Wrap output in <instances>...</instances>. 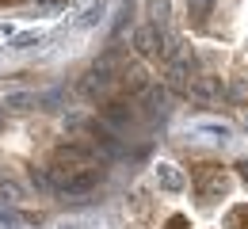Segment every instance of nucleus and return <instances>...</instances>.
<instances>
[{
	"mask_svg": "<svg viewBox=\"0 0 248 229\" xmlns=\"http://www.w3.org/2000/svg\"><path fill=\"white\" fill-rule=\"evenodd\" d=\"M134 50L141 58H156L160 54V31H156V23H141L134 31Z\"/></svg>",
	"mask_w": 248,
	"mask_h": 229,
	"instance_id": "3",
	"label": "nucleus"
},
{
	"mask_svg": "<svg viewBox=\"0 0 248 229\" xmlns=\"http://www.w3.org/2000/svg\"><path fill=\"white\" fill-rule=\"evenodd\" d=\"M237 172H241V180H248V161H241V164H237Z\"/></svg>",
	"mask_w": 248,
	"mask_h": 229,
	"instance_id": "11",
	"label": "nucleus"
},
{
	"mask_svg": "<svg viewBox=\"0 0 248 229\" xmlns=\"http://www.w3.org/2000/svg\"><path fill=\"white\" fill-rule=\"evenodd\" d=\"M99 164L92 161V153L84 145H58L54 161H50V183L65 191V195H84L99 183Z\"/></svg>",
	"mask_w": 248,
	"mask_h": 229,
	"instance_id": "1",
	"label": "nucleus"
},
{
	"mask_svg": "<svg viewBox=\"0 0 248 229\" xmlns=\"http://www.w3.org/2000/svg\"><path fill=\"white\" fill-rule=\"evenodd\" d=\"M168 229H187V218L184 214H172V218H168Z\"/></svg>",
	"mask_w": 248,
	"mask_h": 229,
	"instance_id": "9",
	"label": "nucleus"
},
{
	"mask_svg": "<svg viewBox=\"0 0 248 229\" xmlns=\"http://www.w3.org/2000/svg\"><path fill=\"white\" fill-rule=\"evenodd\" d=\"M99 111H103V119H107L111 126H130V122H134V107L123 103V99H107Z\"/></svg>",
	"mask_w": 248,
	"mask_h": 229,
	"instance_id": "4",
	"label": "nucleus"
},
{
	"mask_svg": "<svg viewBox=\"0 0 248 229\" xmlns=\"http://www.w3.org/2000/svg\"><path fill=\"white\" fill-rule=\"evenodd\" d=\"M156 183L164 191H184V176H180L176 164H156Z\"/></svg>",
	"mask_w": 248,
	"mask_h": 229,
	"instance_id": "5",
	"label": "nucleus"
},
{
	"mask_svg": "<svg viewBox=\"0 0 248 229\" xmlns=\"http://www.w3.org/2000/svg\"><path fill=\"white\" fill-rule=\"evenodd\" d=\"M195 191L202 202H214V198H225L229 195V176L221 164H199L195 168Z\"/></svg>",
	"mask_w": 248,
	"mask_h": 229,
	"instance_id": "2",
	"label": "nucleus"
},
{
	"mask_svg": "<svg viewBox=\"0 0 248 229\" xmlns=\"http://www.w3.org/2000/svg\"><path fill=\"white\" fill-rule=\"evenodd\" d=\"M210 12H214V0H187V15H191L195 27H202Z\"/></svg>",
	"mask_w": 248,
	"mask_h": 229,
	"instance_id": "6",
	"label": "nucleus"
},
{
	"mask_svg": "<svg viewBox=\"0 0 248 229\" xmlns=\"http://www.w3.org/2000/svg\"><path fill=\"white\" fill-rule=\"evenodd\" d=\"M38 38H42V34H23V38H19V42H16V46H19V50H27V46H34V42H38Z\"/></svg>",
	"mask_w": 248,
	"mask_h": 229,
	"instance_id": "10",
	"label": "nucleus"
},
{
	"mask_svg": "<svg viewBox=\"0 0 248 229\" xmlns=\"http://www.w3.org/2000/svg\"><path fill=\"white\" fill-rule=\"evenodd\" d=\"M4 122H8V119H4V107H0V126H4Z\"/></svg>",
	"mask_w": 248,
	"mask_h": 229,
	"instance_id": "12",
	"label": "nucleus"
},
{
	"mask_svg": "<svg viewBox=\"0 0 248 229\" xmlns=\"http://www.w3.org/2000/svg\"><path fill=\"white\" fill-rule=\"evenodd\" d=\"M99 15H103V4H99V8H88V15H84V19H80V23H84V27H88V23H95V19H99Z\"/></svg>",
	"mask_w": 248,
	"mask_h": 229,
	"instance_id": "8",
	"label": "nucleus"
},
{
	"mask_svg": "<svg viewBox=\"0 0 248 229\" xmlns=\"http://www.w3.org/2000/svg\"><path fill=\"white\" fill-rule=\"evenodd\" d=\"M225 229H248V202L233 206V210L225 214Z\"/></svg>",
	"mask_w": 248,
	"mask_h": 229,
	"instance_id": "7",
	"label": "nucleus"
}]
</instances>
